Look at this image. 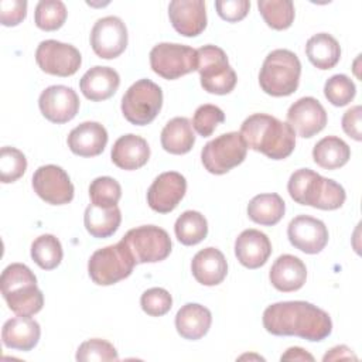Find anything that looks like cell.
Masks as SVG:
<instances>
[{
  "mask_svg": "<svg viewBox=\"0 0 362 362\" xmlns=\"http://www.w3.org/2000/svg\"><path fill=\"white\" fill-rule=\"evenodd\" d=\"M263 327L279 337H300L318 342L332 331L328 313L307 301H280L269 305L263 313Z\"/></svg>",
  "mask_w": 362,
  "mask_h": 362,
  "instance_id": "cell-1",
  "label": "cell"
},
{
  "mask_svg": "<svg viewBox=\"0 0 362 362\" xmlns=\"http://www.w3.org/2000/svg\"><path fill=\"white\" fill-rule=\"evenodd\" d=\"M240 134L249 148L272 160L288 157L296 147V133L288 123L266 113H255L245 119Z\"/></svg>",
  "mask_w": 362,
  "mask_h": 362,
  "instance_id": "cell-2",
  "label": "cell"
},
{
  "mask_svg": "<svg viewBox=\"0 0 362 362\" xmlns=\"http://www.w3.org/2000/svg\"><path fill=\"white\" fill-rule=\"evenodd\" d=\"M287 189L300 205L332 211L342 206L346 194L342 185L310 168H300L290 175Z\"/></svg>",
  "mask_w": 362,
  "mask_h": 362,
  "instance_id": "cell-3",
  "label": "cell"
},
{
  "mask_svg": "<svg viewBox=\"0 0 362 362\" xmlns=\"http://www.w3.org/2000/svg\"><path fill=\"white\" fill-rule=\"evenodd\" d=\"M0 287L8 308L17 315L31 317L44 305V296L37 287V277L23 263H11L3 270Z\"/></svg>",
  "mask_w": 362,
  "mask_h": 362,
  "instance_id": "cell-4",
  "label": "cell"
},
{
  "mask_svg": "<svg viewBox=\"0 0 362 362\" xmlns=\"http://www.w3.org/2000/svg\"><path fill=\"white\" fill-rule=\"evenodd\" d=\"M301 75V62L298 57L288 49L272 51L259 72L260 88L272 96H288L298 88Z\"/></svg>",
  "mask_w": 362,
  "mask_h": 362,
  "instance_id": "cell-5",
  "label": "cell"
},
{
  "mask_svg": "<svg viewBox=\"0 0 362 362\" xmlns=\"http://www.w3.org/2000/svg\"><path fill=\"white\" fill-rule=\"evenodd\" d=\"M136 266V262L120 240L116 245L98 249L92 253L88 262V273L93 283L99 286H110L129 277Z\"/></svg>",
  "mask_w": 362,
  "mask_h": 362,
  "instance_id": "cell-6",
  "label": "cell"
},
{
  "mask_svg": "<svg viewBox=\"0 0 362 362\" xmlns=\"http://www.w3.org/2000/svg\"><path fill=\"white\" fill-rule=\"evenodd\" d=\"M201 86L215 95H226L236 85V74L228 62L225 51L216 45H204L197 49Z\"/></svg>",
  "mask_w": 362,
  "mask_h": 362,
  "instance_id": "cell-7",
  "label": "cell"
},
{
  "mask_svg": "<svg viewBox=\"0 0 362 362\" xmlns=\"http://www.w3.org/2000/svg\"><path fill=\"white\" fill-rule=\"evenodd\" d=\"M163 106V90L150 79H139L122 98V113L136 126L151 123Z\"/></svg>",
  "mask_w": 362,
  "mask_h": 362,
  "instance_id": "cell-8",
  "label": "cell"
},
{
  "mask_svg": "<svg viewBox=\"0 0 362 362\" xmlns=\"http://www.w3.org/2000/svg\"><path fill=\"white\" fill-rule=\"evenodd\" d=\"M246 153L247 144L242 134L230 132L208 141L201 151V160L208 173L221 175L243 163Z\"/></svg>",
  "mask_w": 362,
  "mask_h": 362,
  "instance_id": "cell-9",
  "label": "cell"
},
{
  "mask_svg": "<svg viewBox=\"0 0 362 362\" xmlns=\"http://www.w3.org/2000/svg\"><path fill=\"white\" fill-rule=\"evenodd\" d=\"M122 242L137 263H156L164 260L171 253V239L168 233L154 225H143L130 229Z\"/></svg>",
  "mask_w": 362,
  "mask_h": 362,
  "instance_id": "cell-10",
  "label": "cell"
},
{
  "mask_svg": "<svg viewBox=\"0 0 362 362\" xmlns=\"http://www.w3.org/2000/svg\"><path fill=\"white\" fill-rule=\"evenodd\" d=\"M151 69L164 79H177L197 71V49L182 44L160 42L150 51Z\"/></svg>",
  "mask_w": 362,
  "mask_h": 362,
  "instance_id": "cell-11",
  "label": "cell"
},
{
  "mask_svg": "<svg viewBox=\"0 0 362 362\" xmlns=\"http://www.w3.org/2000/svg\"><path fill=\"white\" fill-rule=\"evenodd\" d=\"M35 61L45 74L71 76L79 69L82 57L81 52L71 44L57 40H45L37 47Z\"/></svg>",
  "mask_w": 362,
  "mask_h": 362,
  "instance_id": "cell-12",
  "label": "cell"
},
{
  "mask_svg": "<svg viewBox=\"0 0 362 362\" xmlns=\"http://www.w3.org/2000/svg\"><path fill=\"white\" fill-rule=\"evenodd\" d=\"M34 192L47 204L64 205L74 198V185L69 175L58 165L47 164L35 170L33 175Z\"/></svg>",
  "mask_w": 362,
  "mask_h": 362,
  "instance_id": "cell-13",
  "label": "cell"
},
{
  "mask_svg": "<svg viewBox=\"0 0 362 362\" xmlns=\"http://www.w3.org/2000/svg\"><path fill=\"white\" fill-rule=\"evenodd\" d=\"M93 52L103 59L119 57L127 47V28L116 16L99 18L90 31Z\"/></svg>",
  "mask_w": 362,
  "mask_h": 362,
  "instance_id": "cell-14",
  "label": "cell"
},
{
  "mask_svg": "<svg viewBox=\"0 0 362 362\" xmlns=\"http://www.w3.org/2000/svg\"><path fill=\"white\" fill-rule=\"evenodd\" d=\"M38 106L45 119L61 124L76 116L79 110V98L69 86L52 85L41 92Z\"/></svg>",
  "mask_w": 362,
  "mask_h": 362,
  "instance_id": "cell-15",
  "label": "cell"
},
{
  "mask_svg": "<svg viewBox=\"0 0 362 362\" xmlns=\"http://www.w3.org/2000/svg\"><path fill=\"white\" fill-rule=\"evenodd\" d=\"M290 243L308 255L320 253L328 242V229L325 223L308 215L293 218L287 228Z\"/></svg>",
  "mask_w": 362,
  "mask_h": 362,
  "instance_id": "cell-16",
  "label": "cell"
},
{
  "mask_svg": "<svg viewBox=\"0 0 362 362\" xmlns=\"http://www.w3.org/2000/svg\"><path fill=\"white\" fill-rule=\"evenodd\" d=\"M187 191L184 175L177 171L160 174L147 191L148 206L160 214H168L177 208Z\"/></svg>",
  "mask_w": 362,
  "mask_h": 362,
  "instance_id": "cell-17",
  "label": "cell"
},
{
  "mask_svg": "<svg viewBox=\"0 0 362 362\" xmlns=\"http://www.w3.org/2000/svg\"><path fill=\"white\" fill-rule=\"evenodd\" d=\"M324 106L313 96L300 98L287 110V123L301 137H313L327 124Z\"/></svg>",
  "mask_w": 362,
  "mask_h": 362,
  "instance_id": "cell-18",
  "label": "cell"
},
{
  "mask_svg": "<svg viewBox=\"0 0 362 362\" xmlns=\"http://www.w3.org/2000/svg\"><path fill=\"white\" fill-rule=\"evenodd\" d=\"M168 17L177 33L184 37H197L206 27L205 1L173 0L168 4Z\"/></svg>",
  "mask_w": 362,
  "mask_h": 362,
  "instance_id": "cell-19",
  "label": "cell"
},
{
  "mask_svg": "<svg viewBox=\"0 0 362 362\" xmlns=\"http://www.w3.org/2000/svg\"><path fill=\"white\" fill-rule=\"evenodd\" d=\"M235 255L245 267L257 269L272 255V243L266 233L257 229H246L235 240Z\"/></svg>",
  "mask_w": 362,
  "mask_h": 362,
  "instance_id": "cell-20",
  "label": "cell"
},
{
  "mask_svg": "<svg viewBox=\"0 0 362 362\" xmlns=\"http://www.w3.org/2000/svg\"><path fill=\"white\" fill-rule=\"evenodd\" d=\"M69 150L81 157L99 156L107 144V132L98 122H83L68 134Z\"/></svg>",
  "mask_w": 362,
  "mask_h": 362,
  "instance_id": "cell-21",
  "label": "cell"
},
{
  "mask_svg": "<svg viewBox=\"0 0 362 362\" xmlns=\"http://www.w3.org/2000/svg\"><path fill=\"white\" fill-rule=\"evenodd\" d=\"M270 283L283 293L300 290L307 279V269L303 260L293 255L279 256L269 273Z\"/></svg>",
  "mask_w": 362,
  "mask_h": 362,
  "instance_id": "cell-22",
  "label": "cell"
},
{
  "mask_svg": "<svg viewBox=\"0 0 362 362\" xmlns=\"http://www.w3.org/2000/svg\"><path fill=\"white\" fill-rule=\"evenodd\" d=\"M110 157L115 165L132 171L143 167L148 161L150 147L143 137L129 133L115 141Z\"/></svg>",
  "mask_w": 362,
  "mask_h": 362,
  "instance_id": "cell-23",
  "label": "cell"
},
{
  "mask_svg": "<svg viewBox=\"0 0 362 362\" xmlns=\"http://www.w3.org/2000/svg\"><path fill=\"white\" fill-rule=\"evenodd\" d=\"M120 85L119 74L110 66H93L79 81L83 96L92 102L106 100L113 96Z\"/></svg>",
  "mask_w": 362,
  "mask_h": 362,
  "instance_id": "cell-24",
  "label": "cell"
},
{
  "mask_svg": "<svg viewBox=\"0 0 362 362\" xmlns=\"http://www.w3.org/2000/svg\"><path fill=\"white\" fill-rule=\"evenodd\" d=\"M40 324L24 315H17L7 320L1 329L4 346L17 351H31L40 341Z\"/></svg>",
  "mask_w": 362,
  "mask_h": 362,
  "instance_id": "cell-25",
  "label": "cell"
},
{
  "mask_svg": "<svg viewBox=\"0 0 362 362\" xmlns=\"http://www.w3.org/2000/svg\"><path fill=\"white\" fill-rule=\"evenodd\" d=\"M191 272L198 283L204 286H216L226 277L228 263L219 249L205 247L192 257Z\"/></svg>",
  "mask_w": 362,
  "mask_h": 362,
  "instance_id": "cell-26",
  "label": "cell"
},
{
  "mask_svg": "<svg viewBox=\"0 0 362 362\" xmlns=\"http://www.w3.org/2000/svg\"><path fill=\"white\" fill-rule=\"evenodd\" d=\"M212 315L211 311L197 303H188L182 305L175 315L177 332L185 339L202 338L211 327Z\"/></svg>",
  "mask_w": 362,
  "mask_h": 362,
  "instance_id": "cell-27",
  "label": "cell"
},
{
  "mask_svg": "<svg viewBox=\"0 0 362 362\" xmlns=\"http://www.w3.org/2000/svg\"><path fill=\"white\" fill-rule=\"evenodd\" d=\"M122 222V214L117 205L113 206H98L88 205L83 215V223L86 230L98 239L112 236Z\"/></svg>",
  "mask_w": 362,
  "mask_h": 362,
  "instance_id": "cell-28",
  "label": "cell"
},
{
  "mask_svg": "<svg viewBox=\"0 0 362 362\" xmlns=\"http://www.w3.org/2000/svg\"><path fill=\"white\" fill-rule=\"evenodd\" d=\"M195 143L192 124L187 117L171 119L161 132V146L167 153L185 154Z\"/></svg>",
  "mask_w": 362,
  "mask_h": 362,
  "instance_id": "cell-29",
  "label": "cell"
},
{
  "mask_svg": "<svg viewBox=\"0 0 362 362\" xmlns=\"http://www.w3.org/2000/svg\"><path fill=\"white\" fill-rule=\"evenodd\" d=\"M305 54L315 68L331 69L341 58V47L331 34L318 33L307 41Z\"/></svg>",
  "mask_w": 362,
  "mask_h": 362,
  "instance_id": "cell-30",
  "label": "cell"
},
{
  "mask_svg": "<svg viewBox=\"0 0 362 362\" xmlns=\"http://www.w3.org/2000/svg\"><path fill=\"white\" fill-rule=\"evenodd\" d=\"M286 204L279 194H259L247 204L249 218L263 226H273L283 218Z\"/></svg>",
  "mask_w": 362,
  "mask_h": 362,
  "instance_id": "cell-31",
  "label": "cell"
},
{
  "mask_svg": "<svg viewBox=\"0 0 362 362\" xmlns=\"http://www.w3.org/2000/svg\"><path fill=\"white\" fill-rule=\"evenodd\" d=\"M349 157V146L337 136H327L321 139L313 148V158L315 164L325 170H337L345 165Z\"/></svg>",
  "mask_w": 362,
  "mask_h": 362,
  "instance_id": "cell-32",
  "label": "cell"
},
{
  "mask_svg": "<svg viewBox=\"0 0 362 362\" xmlns=\"http://www.w3.org/2000/svg\"><path fill=\"white\" fill-rule=\"evenodd\" d=\"M177 239L185 245L192 246L202 242L208 235V222L198 211L182 212L174 225Z\"/></svg>",
  "mask_w": 362,
  "mask_h": 362,
  "instance_id": "cell-33",
  "label": "cell"
},
{
  "mask_svg": "<svg viewBox=\"0 0 362 362\" xmlns=\"http://www.w3.org/2000/svg\"><path fill=\"white\" fill-rule=\"evenodd\" d=\"M257 7L266 24L274 30H286L294 21L291 0H259Z\"/></svg>",
  "mask_w": 362,
  "mask_h": 362,
  "instance_id": "cell-34",
  "label": "cell"
},
{
  "mask_svg": "<svg viewBox=\"0 0 362 362\" xmlns=\"http://www.w3.org/2000/svg\"><path fill=\"white\" fill-rule=\"evenodd\" d=\"M62 256L61 242L54 235H41L31 245V257L44 270L55 269L61 263Z\"/></svg>",
  "mask_w": 362,
  "mask_h": 362,
  "instance_id": "cell-35",
  "label": "cell"
},
{
  "mask_svg": "<svg viewBox=\"0 0 362 362\" xmlns=\"http://www.w3.org/2000/svg\"><path fill=\"white\" fill-rule=\"evenodd\" d=\"M66 7L61 0H41L35 6V25L44 31L61 28L66 20Z\"/></svg>",
  "mask_w": 362,
  "mask_h": 362,
  "instance_id": "cell-36",
  "label": "cell"
},
{
  "mask_svg": "<svg viewBox=\"0 0 362 362\" xmlns=\"http://www.w3.org/2000/svg\"><path fill=\"white\" fill-rule=\"evenodd\" d=\"M27 170V158L16 147H1L0 150V180L4 184L14 182Z\"/></svg>",
  "mask_w": 362,
  "mask_h": 362,
  "instance_id": "cell-37",
  "label": "cell"
},
{
  "mask_svg": "<svg viewBox=\"0 0 362 362\" xmlns=\"http://www.w3.org/2000/svg\"><path fill=\"white\" fill-rule=\"evenodd\" d=\"M89 197L93 205L113 206L122 197V188L112 177H98L89 185Z\"/></svg>",
  "mask_w": 362,
  "mask_h": 362,
  "instance_id": "cell-38",
  "label": "cell"
},
{
  "mask_svg": "<svg viewBox=\"0 0 362 362\" xmlns=\"http://www.w3.org/2000/svg\"><path fill=\"white\" fill-rule=\"evenodd\" d=\"M356 93L355 83L344 74L332 75L324 85V95L334 106L348 105Z\"/></svg>",
  "mask_w": 362,
  "mask_h": 362,
  "instance_id": "cell-39",
  "label": "cell"
},
{
  "mask_svg": "<svg viewBox=\"0 0 362 362\" xmlns=\"http://www.w3.org/2000/svg\"><path fill=\"white\" fill-rule=\"evenodd\" d=\"M76 361L79 362H103V361H117L119 355L116 348L100 338H92L82 342L76 351Z\"/></svg>",
  "mask_w": 362,
  "mask_h": 362,
  "instance_id": "cell-40",
  "label": "cell"
},
{
  "mask_svg": "<svg viewBox=\"0 0 362 362\" xmlns=\"http://www.w3.org/2000/svg\"><path fill=\"white\" fill-rule=\"evenodd\" d=\"M225 120V113L215 105H201L192 117V126L202 137H208Z\"/></svg>",
  "mask_w": 362,
  "mask_h": 362,
  "instance_id": "cell-41",
  "label": "cell"
},
{
  "mask_svg": "<svg viewBox=\"0 0 362 362\" xmlns=\"http://www.w3.org/2000/svg\"><path fill=\"white\" fill-rule=\"evenodd\" d=\"M140 305L146 314L151 317H161L171 310L173 298L165 288L153 287L141 294Z\"/></svg>",
  "mask_w": 362,
  "mask_h": 362,
  "instance_id": "cell-42",
  "label": "cell"
},
{
  "mask_svg": "<svg viewBox=\"0 0 362 362\" xmlns=\"http://www.w3.org/2000/svg\"><path fill=\"white\" fill-rule=\"evenodd\" d=\"M215 7L222 20L229 21V23H236L246 17V14L250 8V1H247V0H218V1H215Z\"/></svg>",
  "mask_w": 362,
  "mask_h": 362,
  "instance_id": "cell-43",
  "label": "cell"
},
{
  "mask_svg": "<svg viewBox=\"0 0 362 362\" xmlns=\"http://www.w3.org/2000/svg\"><path fill=\"white\" fill-rule=\"evenodd\" d=\"M27 16L25 0H1L0 1V21L6 27L20 24Z\"/></svg>",
  "mask_w": 362,
  "mask_h": 362,
  "instance_id": "cell-44",
  "label": "cell"
},
{
  "mask_svg": "<svg viewBox=\"0 0 362 362\" xmlns=\"http://www.w3.org/2000/svg\"><path fill=\"white\" fill-rule=\"evenodd\" d=\"M361 115L362 109L361 106H354L348 109L344 116H342V129L344 132L352 137L356 141L362 140V133H361Z\"/></svg>",
  "mask_w": 362,
  "mask_h": 362,
  "instance_id": "cell-45",
  "label": "cell"
},
{
  "mask_svg": "<svg viewBox=\"0 0 362 362\" xmlns=\"http://www.w3.org/2000/svg\"><path fill=\"white\" fill-rule=\"evenodd\" d=\"M281 361H314V356L308 352H305L303 348L293 346L288 348L280 358Z\"/></svg>",
  "mask_w": 362,
  "mask_h": 362,
  "instance_id": "cell-46",
  "label": "cell"
},
{
  "mask_svg": "<svg viewBox=\"0 0 362 362\" xmlns=\"http://www.w3.org/2000/svg\"><path fill=\"white\" fill-rule=\"evenodd\" d=\"M344 358H354L356 359V356L351 352V349L345 345H338L334 346L332 349H329V352H327L324 355V361H337V359H344Z\"/></svg>",
  "mask_w": 362,
  "mask_h": 362,
  "instance_id": "cell-47",
  "label": "cell"
}]
</instances>
